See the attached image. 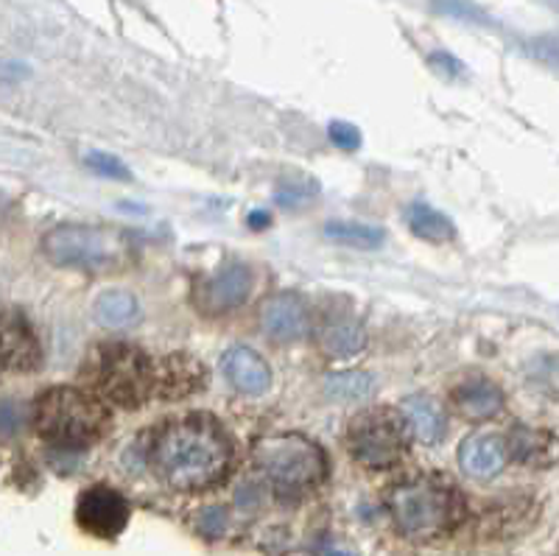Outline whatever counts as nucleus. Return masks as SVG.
Here are the masks:
<instances>
[{
    "label": "nucleus",
    "instance_id": "f257e3e1",
    "mask_svg": "<svg viewBox=\"0 0 559 556\" xmlns=\"http://www.w3.org/2000/svg\"><path fill=\"white\" fill-rule=\"evenodd\" d=\"M233 448L216 419L193 417L168 423L152 445V468L166 487L177 493H199L227 475Z\"/></svg>",
    "mask_w": 559,
    "mask_h": 556
},
{
    "label": "nucleus",
    "instance_id": "f03ea898",
    "mask_svg": "<svg viewBox=\"0 0 559 556\" xmlns=\"http://www.w3.org/2000/svg\"><path fill=\"white\" fill-rule=\"evenodd\" d=\"M394 525L412 540H433L456 529L464 518V500L453 484L433 475L394 484L386 498Z\"/></svg>",
    "mask_w": 559,
    "mask_h": 556
},
{
    "label": "nucleus",
    "instance_id": "7ed1b4c3",
    "mask_svg": "<svg viewBox=\"0 0 559 556\" xmlns=\"http://www.w3.org/2000/svg\"><path fill=\"white\" fill-rule=\"evenodd\" d=\"M107 423L109 414L102 400L70 386L48 389L34 405V428L57 448H87L104 437Z\"/></svg>",
    "mask_w": 559,
    "mask_h": 556
},
{
    "label": "nucleus",
    "instance_id": "20e7f679",
    "mask_svg": "<svg viewBox=\"0 0 559 556\" xmlns=\"http://www.w3.org/2000/svg\"><path fill=\"white\" fill-rule=\"evenodd\" d=\"M90 386L109 403L121 409H140L148 403L157 386L154 364L146 353L134 344H102L90 353L82 369Z\"/></svg>",
    "mask_w": 559,
    "mask_h": 556
},
{
    "label": "nucleus",
    "instance_id": "39448f33",
    "mask_svg": "<svg viewBox=\"0 0 559 556\" xmlns=\"http://www.w3.org/2000/svg\"><path fill=\"white\" fill-rule=\"evenodd\" d=\"M254 464L283 498H299L324 481L328 459L319 445L299 434H277L254 445Z\"/></svg>",
    "mask_w": 559,
    "mask_h": 556
},
{
    "label": "nucleus",
    "instance_id": "423d86ee",
    "mask_svg": "<svg viewBox=\"0 0 559 556\" xmlns=\"http://www.w3.org/2000/svg\"><path fill=\"white\" fill-rule=\"evenodd\" d=\"M43 249L48 260L64 269H84V272H104L112 269L127 255V240L118 233L84 224H62L45 235Z\"/></svg>",
    "mask_w": 559,
    "mask_h": 556
},
{
    "label": "nucleus",
    "instance_id": "0eeeda50",
    "mask_svg": "<svg viewBox=\"0 0 559 556\" xmlns=\"http://www.w3.org/2000/svg\"><path fill=\"white\" fill-rule=\"evenodd\" d=\"M347 445L364 468H394L408 450V425L394 409H367L349 423Z\"/></svg>",
    "mask_w": 559,
    "mask_h": 556
},
{
    "label": "nucleus",
    "instance_id": "6e6552de",
    "mask_svg": "<svg viewBox=\"0 0 559 556\" xmlns=\"http://www.w3.org/2000/svg\"><path fill=\"white\" fill-rule=\"evenodd\" d=\"M76 520L84 531L96 537H118L129 523V504L118 489L107 484L84 489L76 504Z\"/></svg>",
    "mask_w": 559,
    "mask_h": 556
},
{
    "label": "nucleus",
    "instance_id": "1a4fd4ad",
    "mask_svg": "<svg viewBox=\"0 0 559 556\" xmlns=\"http://www.w3.org/2000/svg\"><path fill=\"white\" fill-rule=\"evenodd\" d=\"M39 358L43 350L28 319L17 310H0V372L3 369L26 372L37 367Z\"/></svg>",
    "mask_w": 559,
    "mask_h": 556
},
{
    "label": "nucleus",
    "instance_id": "9d476101",
    "mask_svg": "<svg viewBox=\"0 0 559 556\" xmlns=\"http://www.w3.org/2000/svg\"><path fill=\"white\" fill-rule=\"evenodd\" d=\"M249 292H252V272H249V265L229 263L202 285L199 303L210 314H227V310L247 303Z\"/></svg>",
    "mask_w": 559,
    "mask_h": 556
},
{
    "label": "nucleus",
    "instance_id": "9b49d317",
    "mask_svg": "<svg viewBox=\"0 0 559 556\" xmlns=\"http://www.w3.org/2000/svg\"><path fill=\"white\" fill-rule=\"evenodd\" d=\"M261 322L266 328L269 339H274V342H299L308 328L306 303L297 294H274L263 303Z\"/></svg>",
    "mask_w": 559,
    "mask_h": 556
},
{
    "label": "nucleus",
    "instance_id": "f8f14e48",
    "mask_svg": "<svg viewBox=\"0 0 559 556\" xmlns=\"http://www.w3.org/2000/svg\"><path fill=\"white\" fill-rule=\"evenodd\" d=\"M459 462H462L464 473L473 475V478H496L507 464V445L492 434H473L459 448Z\"/></svg>",
    "mask_w": 559,
    "mask_h": 556
},
{
    "label": "nucleus",
    "instance_id": "ddd939ff",
    "mask_svg": "<svg viewBox=\"0 0 559 556\" xmlns=\"http://www.w3.org/2000/svg\"><path fill=\"white\" fill-rule=\"evenodd\" d=\"M222 369L229 383L247 394H263L272 386V369L266 360L249 347H233L224 353Z\"/></svg>",
    "mask_w": 559,
    "mask_h": 556
},
{
    "label": "nucleus",
    "instance_id": "4468645a",
    "mask_svg": "<svg viewBox=\"0 0 559 556\" xmlns=\"http://www.w3.org/2000/svg\"><path fill=\"white\" fill-rule=\"evenodd\" d=\"M453 405L467 419H489L503 409V394L492 380L467 378L451 392Z\"/></svg>",
    "mask_w": 559,
    "mask_h": 556
},
{
    "label": "nucleus",
    "instance_id": "2eb2a0df",
    "mask_svg": "<svg viewBox=\"0 0 559 556\" xmlns=\"http://www.w3.org/2000/svg\"><path fill=\"white\" fill-rule=\"evenodd\" d=\"M509 450L518 462L532 464V468H546L559 459V442L548 430L515 428L509 437Z\"/></svg>",
    "mask_w": 559,
    "mask_h": 556
},
{
    "label": "nucleus",
    "instance_id": "dca6fc26",
    "mask_svg": "<svg viewBox=\"0 0 559 556\" xmlns=\"http://www.w3.org/2000/svg\"><path fill=\"white\" fill-rule=\"evenodd\" d=\"M403 419H406L408 430L419 442L437 445L445 434V419H442V411L433 400L428 398H408L401 409Z\"/></svg>",
    "mask_w": 559,
    "mask_h": 556
},
{
    "label": "nucleus",
    "instance_id": "f3484780",
    "mask_svg": "<svg viewBox=\"0 0 559 556\" xmlns=\"http://www.w3.org/2000/svg\"><path fill=\"white\" fill-rule=\"evenodd\" d=\"M319 344L333 358H349V355L361 353L364 344H367V333L356 319L338 317L324 324L322 333H319Z\"/></svg>",
    "mask_w": 559,
    "mask_h": 556
},
{
    "label": "nucleus",
    "instance_id": "a211bd4d",
    "mask_svg": "<svg viewBox=\"0 0 559 556\" xmlns=\"http://www.w3.org/2000/svg\"><path fill=\"white\" fill-rule=\"evenodd\" d=\"M406 222L414 235L431 240V244H445V240H451L456 235L451 218L439 213V210L428 208V204H412L406 213Z\"/></svg>",
    "mask_w": 559,
    "mask_h": 556
},
{
    "label": "nucleus",
    "instance_id": "6ab92c4d",
    "mask_svg": "<svg viewBox=\"0 0 559 556\" xmlns=\"http://www.w3.org/2000/svg\"><path fill=\"white\" fill-rule=\"evenodd\" d=\"M324 233H328V238L336 240V244L356 249H376L386 238L381 227H372V224L361 222H331L324 227Z\"/></svg>",
    "mask_w": 559,
    "mask_h": 556
},
{
    "label": "nucleus",
    "instance_id": "aec40b11",
    "mask_svg": "<svg viewBox=\"0 0 559 556\" xmlns=\"http://www.w3.org/2000/svg\"><path fill=\"white\" fill-rule=\"evenodd\" d=\"M138 314V299L129 292H107L96 303L98 322L107 324V328H123V324L134 322Z\"/></svg>",
    "mask_w": 559,
    "mask_h": 556
},
{
    "label": "nucleus",
    "instance_id": "412c9836",
    "mask_svg": "<svg viewBox=\"0 0 559 556\" xmlns=\"http://www.w3.org/2000/svg\"><path fill=\"white\" fill-rule=\"evenodd\" d=\"M328 394L336 400H364L372 394L376 383L367 372H338L328 378Z\"/></svg>",
    "mask_w": 559,
    "mask_h": 556
},
{
    "label": "nucleus",
    "instance_id": "4be33fe9",
    "mask_svg": "<svg viewBox=\"0 0 559 556\" xmlns=\"http://www.w3.org/2000/svg\"><path fill=\"white\" fill-rule=\"evenodd\" d=\"M23 428V405L12 398L0 400V439L17 437Z\"/></svg>",
    "mask_w": 559,
    "mask_h": 556
},
{
    "label": "nucleus",
    "instance_id": "5701e85b",
    "mask_svg": "<svg viewBox=\"0 0 559 556\" xmlns=\"http://www.w3.org/2000/svg\"><path fill=\"white\" fill-rule=\"evenodd\" d=\"M87 165L93 168L96 174H102V177H112V179H121V182H127L132 174H129L127 165L121 163L118 157H112V154H104V152H93L87 157Z\"/></svg>",
    "mask_w": 559,
    "mask_h": 556
},
{
    "label": "nucleus",
    "instance_id": "b1692460",
    "mask_svg": "<svg viewBox=\"0 0 559 556\" xmlns=\"http://www.w3.org/2000/svg\"><path fill=\"white\" fill-rule=\"evenodd\" d=\"M331 140L336 143L338 149H347V152H353V149H358V143H361V138H358V129L349 127V123H331Z\"/></svg>",
    "mask_w": 559,
    "mask_h": 556
},
{
    "label": "nucleus",
    "instance_id": "393cba45",
    "mask_svg": "<svg viewBox=\"0 0 559 556\" xmlns=\"http://www.w3.org/2000/svg\"><path fill=\"white\" fill-rule=\"evenodd\" d=\"M528 48L537 59H543L551 68H559V39H534Z\"/></svg>",
    "mask_w": 559,
    "mask_h": 556
},
{
    "label": "nucleus",
    "instance_id": "a878e982",
    "mask_svg": "<svg viewBox=\"0 0 559 556\" xmlns=\"http://www.w3.org/2000/svg\"><path fill=\"white\" fill-rule=\"evenodd\" d=\"M199 525H202L204 534H218L224 529V512L222 509H207L202 520H199Z\"/></svg>",
    "mask_w": 559,
    "mask_h": 556
},
{
    "label": "nucleus",
    "instance_id": "bb28decb",
    "mask_svg": "<svg viewBox=\"0 0 559 556\" xmlns=\"http://www.w3.org/2000/svg\"><path fill=\"white\" fill-rule=\"evenodd\" d=\"M324 556H356V554H347V551H328Z\"/></svg>",
    "mask_w": 559,
    "mask_h": 556
}]
</instances>
